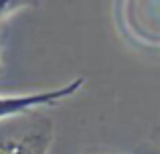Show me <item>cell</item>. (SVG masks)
Here are the masks:
<instances>
[{"label":"cell","instance_id":"3","mask_svg":"<svg viewBox=\"0 0 160 154\" xmlns=\"http://www.w3.org/2000/svg\"><path fill=\"white\" fill-rule=\"evenodd\" d=\"M39 0H0V22L18 12L24 6H35Z\"/></svg>","mask_w":160,"mask_h":154},{"label":"cell","instance_id":"1","mask_svg":"<svg viewBox=\"0 0 160 154\" xmlns=\"http://www.w3.org/2000/svg\"><path fill=\"white\" fill-rule=\"evenodd\" d=\"M55 140L51 118L27 114L0 122V154H49Z\"/></svg>","mask_w":160,"mask_h":154},{"label":"cell","instance_id":"4","mask_svg":"<svg viewBox=\"0 0 160 154\" xmlns=\"http://www.w3.org/2000/svg\"><path fill=\"white\" fill-rule=\"evenodd\" d=\"M103 154H118V152H103Z\"/></svg>","mask_w":160,"mask_h":154},{"label":"cell","instance_id":"2","mask_svg":"<svg viewBox=\"0 0 160 154\" xmlns=\"http://www.w3.org/2000/svg\"><path fill=\"white\" fill-rule=\"evenodd\" d=\"M83 85H85V77H77L61 87H51V89H43V91L14 93V95L0 93V122L32 114L41 107H53L57 103L65 102V99L73 97L75 93H79V89Z\"/></svg>","mask_w":160,"mask_h":154}]
</instances>
